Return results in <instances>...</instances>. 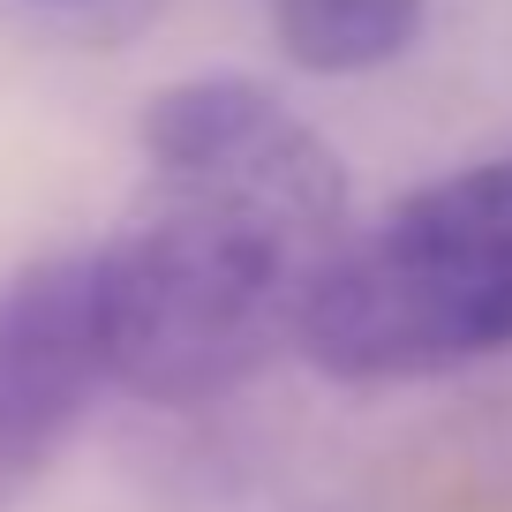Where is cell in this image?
I'll return each instance as SVG.
<instances>
[{
	"instance_id": "6",
	"label": "cell",
	"mask_w": 512,
	"mask_h": 512,
	"mask_svg": "<svg viewBox=\"0 0 512 512\" xmlns=\"http://www.w3.org/2000/svg\"><path fill=\"white\" fill-rule=\"evenodd\" d=\"M46 8H76V0H46Z\"/></svg>"
},
{
	"instance_id": "1",
	"label": "cell",
	"mask_w": 512,
	"mask_h": 512,
	"mask_svg": "<svg viewBox=\"0 0 512 512\" xmlns=\"http://www.w3.org/2000/svg\"><path fill=\"white\" fill-rule=\"evenodd\" d=\"M347 226L226 189L151 181V204L91 256L106 384L144 407H204L279 354L302 287Z\"/></svg>"
},
{
	"instance_id": "5",
	"label": "cell",
	"mask_w": 512,
	"mask_h": 512,
	"mask_svg": "<svg viewBox=\"0 0 512 512\" xmlns=\"http://www.w3.org/2000/svg\"><path fill=\"white\" fill-rule=\"evenodd\" d=\"M272 38L309 76H369L415 46L430 0H264Z\"/></svg>"
},
{
	"instance_id": "3",
	"label": "cell",
	"mask_w": 512,
	"mask_h": 512,
	"mask_svg": "<svg viewBox=\"0 0 512 512\" xmlns=\"http://www.w3.org/2000/svg\"><path fill=\"white\" fill-rule=\"evenodd\" d=\"M151 181L226 189L347 226V166L279 91L249 76H181L144 98L136 121Z\"/></svg>"
},
{
	"instance_id": "2",
	"label": "cell",
	"mask_w": 512,
	"mask_h": 512,
	"mask_svg": "<svg viewBox=\"0 0 512 512\" xmlns=\"http://www.w3.org/2000/svg\"><path fill=\"white\" fill-rule=\"evenodd\" d=\"M294 347L339 384L445 377L512 347V159L422 181L332 241L294 309Z\"/></svg>"
},
{
	"instance_id": "4",
	"label": "cell",
	"mask_w": 512,
	"mask_h": 512,
	"mask_svg": "<svg viewBox=\"0 0 512 512\" xmlns=\"http://www.w3.org/2000/svg\"><path fill=\"white\" fill-rule=\"evenodd\" d=\"M106 362L91 317V256H38L0 287V512L46 482L91 415Z\"/></svg>"
}]
</instances>
